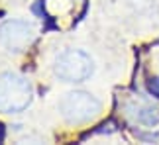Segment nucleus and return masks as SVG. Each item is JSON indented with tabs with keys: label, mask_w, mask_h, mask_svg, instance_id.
Segmentation results:
<instances>
[{
	"label": "nucleus",
	"mask_w": 159,
	"mask_h": 145,
	"mask_svg": "<svg viewBox=\"0 0 159 145\" xmlns=\"http://www.w3.org/2000/svg\"><path fill=\"white\" fill-rule=\"evenodd\" d=\"M32 102V86L24 77L14 72L0 75V112H22Z\"/></svg>",
	"instance_id": "nucleus-1"
},
{
	"label": "nucleus",
	"mask_w": 159,
	"mask_h": 145,
	"mask_svg": "<svg viewBox=\"0 0 159 145\" xmlns=\"http://www.w3.org/2000/svg\"><path fill=\"white\" fill-rule=\"evenodd\" d=\"M55 75L65 82H83L93 72V59L84 51L67 49L55 59Z\"/></svg>",
	"instance_id": "nucleus-2"
},
{
	"label": "nucleus",
	"mask_w": 159,
	"mask_h": 145,
	"mask_svg": "<svg viewBox=\"0 0 159 145\" xmlns=\"http://www.w3.org/2000/svg\"><path fill=\"white\" fill-rule=\"evenodd\" d=\"M61 114L69 124H84L100 112V102L89 92L75 90L61 100Z\"/></svg>",
	"instance_id": "nucleus-3"
},
{
	"label": "nucleus",
	"mask_w": 159,
	"mask_h": 145,
	"mask_svg": "<svg viewBox=\"0 0 159 145\" xmlns=\"http://www.w3.org/2000/svg\"><path fill=\"white\" fill-rule=\"evenodd\" d=\"M0 41L10 51H22L34 41V28L28 22L10 20L0 26Z\"/></svg>",
	"instance_id": "nucleus-4"
},
{
	"label": "nucleus",
	"mask_w": 159,
	"mask_h": 145,
	"mask_svg": "<svg viewBox=\"0 0 159 145\" xmlns=\"http://www.w3.org/2000/svg\"><path fill=\"white\" fill-rule=\"evenodd\" d=\"M149 88H151V90H153V92H155V94H159V78H153V81H151V82H149Z\"/></svg>",
	"instance_id": "nucleus-5"
}]
</instances>
